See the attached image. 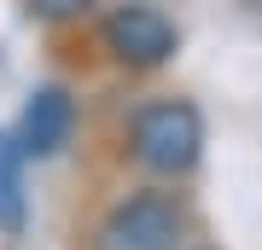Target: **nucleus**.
<instances>
[{"label":"nucleus","mask_w":262,"mask_h":250,"mask_svg":"<svg viewBox=\"0 0 262 250\" xmlns=\"http://www.w3.org/2000/svg\"><path fill=\"white\" fill-rule=\"evenodd\" d=\"M128 151L151 175H187L204 157V117L187 99H151L128 122Z\"/></svg>","instance_id":"obj_1"},{"label":"nucleus","mask_w":262,"mask_h":250,"mask_svg":"<svg viewBox=\"0 0 262 250\" xmlns=\"http://www.w3.org/2000/svg\"><path fill=\"white\" fill-rule=\"evenodd\" d=\"M105 47H111V58L128 64V70H158V64H169V53H175V24H169L158 6L128 0V6H117L111 18H105Z\"/></svg>","instance_id":"obj_3"},{"label":"nucleus","mask_w":262,"mask_h":250,"mask_svg":"<svg viewBox=\"0 0 262 250\" xmlns=\"http://www.w3.org/2000/svg\"><path fill=\"white\" fill-rule=\"evenodd\" d=\"M88 6H94V0H29V12L47 18V24H70V18H82Z\"/></svg>","instance_id":"obj_6"},{"label":"nucleus","mask_w":262,"mask_h":250,"mask_svg":"<svg viewBox=\"0 0 262 250\" xmlns=\"http://www.w3.org/2000/svg\"><path fill=\"white\" fill-rule=\"evenodd\" d=\"M24 227V146L0 134V233Z\"/></svg>","instance_id":"obj_5"},{"label":"nucleus","mask_w":262,"mask_h":250,"mask_svg":"<svg viewBox=\"0 0 262 250\" xmlns=\"http://www.w3.org/2000/svg\"><path fill=\"white\" fill-rule=\"evenodd\" d=\"M70 122H76L70 93L64 87H35V99L24 105V122H18V146L35 151V157H53L70 140Z\"/></svg>","instance_id":"obj_4"},{"label":"nucleus","mask_w":262,"mask_h":250,"mask_svg":"<svg viewBox=\"0 0 262 250\" xmlns=\"http://www.w3.org/2000/svg\"><path fill=\"white\" fill-rule=\"evenodd\" d=\"M181 233H187V210L169 192H134L111 204L94 233V250H175Z\"/></svg>","instance_id":"obj_2"}]
</instances>
